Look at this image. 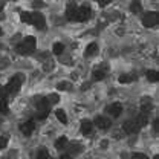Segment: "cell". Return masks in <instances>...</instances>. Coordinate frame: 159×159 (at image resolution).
Wrapping results in <instances>:
<instances>
[{
  "instance_id": "6da1fadb",
  "label": "cell",
  "mask_w": 159,
  "mask_h": 159,
  "mask_svg": "<svg viewBox=\"0 0 159 159\" xmlns=\"http://www.w3.org/2000/svg\"><path fill=\"white\" fill-rule=\"evenodd\" d=\"M16 51L20 55H31L35 51V39L34 37H26L21 43L16 46Z\"/></svg>"
},
{
  "instance_id": "7a4b0ae2",
  "label": "cell",
  "mask_w": 159,
  "mask_h": 159,
  "mask_svg": "<svg viewBox=\"0 0 159 159\" xmlns=\"http://www.w3.org/2000/svg\"><path fill=\"white\" fill-rule=\"evenodd\" d=\"M20 87H21V78L20 77H12V78L8 81V84L5 86V89L8 90V93L11 95V93H17L20 90Z\"/></svg>"
},
{
  "instance_id": "3957f363",
  "label": "cell",
  "mask_w": 159,
  "mask_h": 159,
  "mask_svg": "<svg viewBox=\"0 0 159 159\" xmlns=\"http://www.w3.org/2000/svg\"><path fill=\"white\" fill-rule=\"evenodd\" d=\"M49 107H51V102L48 101V98L40 99V102H39V115H37V118L39 119L46 118V116H48V113H49Z\"/></svg>"
},
{
  "instance_id": "277c9868",
  "label": "cell",
  "mask_w": 159,
  "mask_h": 159,
  "mask_svg": "<svg viewBox=\"0 0 159 159\" xmlns=\"http://www.w3.org/2000/svg\"><path fill=\"white\" fill-rule=\"evenodd\" d=\"M34 130H35V121H34V119H29V121H26V122H23V124L20 125V132H21L25 136H31Z\"/></svg>"
},
{
  "instance_id": "5b68a950",
  "label": "cell",
  "mask_w": 159,
  "mask_h": 159,
  "mask_svg": "<svg viewBox=\"0 0 159 159\" xmlns=\"http://www.w3.org/2000/svg\"><path fill=\"white\" fill-rule=\"evenodd\" d=\"M92 11L89 6H78V12H77V21H86L90 19Z\"/></svg>"
},
{
  "instance_id": "8992f818",
  "label": "cell",
  "mask_w": 159,
  "mask_h": 159,
  "mask_svg": "<svg viewBox=\"0 0 159 159\" xmlns=\"http://www.w3.org/2000/svg\"><path fill=\"white\" fill-rule=\"evenodd\" d=\"M44 16L40 14V12H31V25H35L39 29H43L44 28Z\"/></svg>"
},
{
  "instance_id": "52a82bcc",
  "label": "cell",
  "mask_w": 159,
  "mask_h": 159,
  "mask_svg": "<svg viewBox=\"0 0 159 159\" xmlns=\"http://www.w3.org/2000/svg\"><path fill=\"white\" fill-rule=\"evenodd\" d=\"M158 23V16L155 12H145L144 14V25L147 28H153Z\"/></svg>"
},
{
  "instance_id": "ba28073f",
  "label": "cell",
  "mask_w": 159,
  "mask_h": 159,
  "mask_svg": "<svg viewBox=\"0 0 159 159\" xmlns=\"http://www.w3.org/2000/svg\"><path fill=\"white\" fill-rule=\"evenodd\" d=\"M122 127H124V132H125V133H129V135L136 133V132L139 130V127H138V124H136V121H135V119H133V121H132V119H130V121H125Z\"/></svg>"
},
{
  "instance_id": "9c48e42d",
  "label": "cell",
  "mask_w": 159,
  "mask_h": 159,
  "mask_svg": "<svg viewBox=\"0 0 159 159\" xmlns=\"http://www.w3.org/2000/svg\"><path fill=\"white\" fill-rule=\"evenodd\" d=\"M107 112H109L113 118H118L119 115H121V112H122V106H121V102H112V104L107 107Z\"/></svg>"
},
{
  "instance_id": "30bf717a",
  "label": "cell",
  "mask_w": 159,
  "mask_h": 159,
  "mask_svg": "<svg viewBox=\"0 0 159 159\" xmlns=\"http://www.w3.org/2000/svg\"><path fill=\"white\" fill-rule=\"evenodd\" d=\"M77 12H78V6L77 5H67V9H66V17L67 20H77Z\"/></svg>"
},
{
  "instance_id": "8fae6325",
  "label": "cell",
  "mask_w": 159,
  "mask_h": 159,
  "mask_svg": "<svg viewBox=\"0 0 159 159\" xmlns=\"http://www.w3.org/2000/svg\"><path fill=\"white\" fill-rule=\"evenodd\" d=\"M95 124H97V127H99V129L107 130V129L110 127V119L106 118V116H97V119H95Z\"/></svg>"
},
{
  "instance_id": "7c38bea8",
  "label": "cell",
  "mask_w": 159,
  "mask_h": 159,
  "mask_svg": "<svg viewBox=\"0 0 159 159\" xmlns=\"http://www.w3.org/2000/svg\"><path fill=\"white\" fill-rule=\"evenodd\" d=\"M92 129H93V124H92L89 119H84V121L81 122V133H83V135H89V133L92 132Z\"/></svg>"
},
{
  "instance_id": "4fadbf2b",
  "label": "cell",
  "mask_w": 159,
  "mask_h": 159,
  "mask_svg": "<svg viewBox=\"0 0 159 159\" xmlns=\"http://www.w3.org/2000/svg\"><path fill=\"white\" fill-rule=\"evenodd\" d=\"M97 52H98V44H97V43H89L84 54H86V57H92V55H95Z\"/></svg>"
},
{
  "instance_id": "5bb4252c",
  "label": "cell",
  "mask_w": 159,
  "mask_h": 159,
  "mask_svg": "<svg viewBox=\"0 0 159 159\" xmlns=\"http://www.w3.org/2000/svg\"><path fill=\"white\" fill-rule=\"evenodd\" d=\"M52 52H54L55 55L63 54V52H64V44H63V43H60V41L54 43V46H52Z\"/></svg>"
},
{
  "instance_id": "9a60e30c",
  "label": "cell",
  "mask_w": 159,
  "mask_h": 159,
  "mask_svg": "<svg viewBox=\"0 0 159 159\" xmlns=\"http://www.w3.org/2000/svg\"><path fill=\"white\" fill-rule=\"evenodd\" d=\"M55 116H57V119H58L61 124H66V122H67V116H66V112H64V110H61V109L55 110Z\"/></svg>"
},
{
  "instance_id": "2e32d148",
  "label": "cell",
  "mask_w": 159,
  "mask_h": 159,
  "mask_svg": "<svg viewBox=\"0 0 159 159\" xmlns=\"http://www.w3.org/2000/svg\"><path fill=\"white\" fill-rule=\"evenodd\" d=\"M66 145H67V138H66V136H60V138L55 141V148H58V150L64 148Z\"/></svg>"
},
{
  "instance_id": "e0dca14e",
  "label": "cell",
  "mask_w": 159,
  "mask_h": 159,
  "mask_svg": "<svg viewBox=\"0 0 159 159\" xmlns=\"http://www.w3.org/2000/svg\"><path fill=\"white\" fill-rule=\"evenodd\" d=\"M8 112H9L8 99H0V113H2V115H6Z\"/></svg>"
},
{
  "instance_id": "ac0fdd59",
  "label": "cell",
  "mask_w": 159,
  "mask_h": 159,
  "mask_svg": "<svg viewBox=\"0 0 159 159\" xmlns=\"http://www.w3.org/2000/svg\"><path fill=\"white\" fill-rule=\"evenodd\" d=\"M158 72L156 70H147V80L152 81V83H156L158 81Z\"/></svg>"
},
{
  "instance_id": "d6986e66",
  "label": "cell",
  "mask_w": 159,
  "mask_h": 159,
  "mask_svg": "<svg viewBox=\"0 0 159 159\" xmlns=\"http://www.w3.org/2000/svg\"><path fill=\"white\" fill-rule=\"evenodd\" d=\"M106 77V72L104 70H101V69H97V70H93V80H97V81H101V80H104Z\"/></svg>"
},
{
  "instance_id": "ffe728a7",
  "label": "cell",
  "mask_w": 159,
  "mask_h": 159,
  "mask_svg": "<svg viewBox=\"0 0 159 159\" xmlns=\"http://www.w3.org/2000/svg\"><path fill=\"white\" fill-rule=\"evenodd\" d=\"M118 81L121 84H129V83H132L133 81V77H130V75H121L118 78Z\"/></svg>"
},
{
  "instance_id": "44dd1931",
  "label": "cell",
  "mask_w": 159,
  "mask_h": 159,
  "mask_svg": "<svg viewBox=\"0 0 159 159\" xmlns=\"http://www.w3.org/2000/svg\"><path fill=\"white\" fill-rule=\"evenodd\" d=\"M37 159H49V153H48V150L41 148L39 153H37Z\"/></svg>"
},
{
  "instance_id": "7402d4cb",
  "label": "cell",
  "mask_w": 159,
  "mask_h": 159,
  "mask_svg": "<svg viewBox=\"0 0 159 159\" xmlns=\"http://www.w3.org/2000/svg\"><path fill=\"white\" fill-rule=\"evenodd\" d=\"M20 19H21V21H25V23H31V12H21Z\"/></svg>"
},
{
  "instance_id": "603a6c76",
  "label": "cell",
  "mask_w": 159,
  "mask_h": 159,
  "mask_svg": "<svg viewBox=\"0 0 159 159\" xmlns=\"http://www.w3.org/2000/svg\"><path fill=\"white\" fill-rule=\"evenodd\" d=\"M6 147H8V139H6V136H0V152L5 150Z\"/></svg>"
},
{
  "instance_id": "cb8c5ba5",
  "label": "cell",
  "mask_w": 159,
  "mask_h": 159,
  "mask_svg": "<svg viewBox=\"0 0 159 159\" xmlns=\"http://www.w3.org/2000/svg\"><path fill=\"white\" fill-rule=\"evenodd\" d=\"M132 159H148V156L145 153H133L132 155Z\"/></svg>"
},
{
  "instance_id": "d4e9b609",
  "label": "cell",
  "mask_w": 159,
  "mask_h": 159,
  "mask_svg": "<svg viewBox=\"0 0 159 159\" xmlns=\"http://www.w3.org/2000/svg\"><path fill=\"white\" fill-rule=\"evenodd\" d=\"M141 9H142V8H141V3H138V2H135V3L132 5V11H133V12H141Z\"/></svg>"
},
{
  "instance_id": "484cf974",
  "label": "cell",
  "mask_w": 159,
  "mask_h": 159,
  "mask_svg": "<svg viewBox=\"0 0 159 159\" xmlns=\"http://www.w3.org/2000/svg\"><path fill=\"white\" fill-rule=\"evenodd\" d=\"M67 86H69V83H60L58 89L60 90H66V89H67Z\"/></svg>"
},
{
  "instance_id": "4316f807",
  "label": "cell",
  "mask_w": 159,
  "mask_h": 159,
  "mask_svg": "<svg viewBox=\"0 0 159 159\" xmlns=\"http://www.w3.org/2000/svg\"><path fill=\"white\" fill-rule=\"evenodd\" d=\"M60 159H72V158H70L69 155H63V156H61V158H60Z\"/></svg>"
},
{
  "instance_id": "83f0119b",
  "label": "cell",
  "mask_w": 159,
  "mask_h": 159,
  "mask_svg": "<svg viewBox=\"0 0 159 159\" xmlns=\"http://www.w3.org/2000/svg\"><path fill=\"white\" fill-rule=\"evenodd\" d=\"M3 8H5V3H3V2H0V12L3 11Z\"/></svg>"
},
{
  "instance_id": "f1b7e54d",
  "label": "cell",
  "mask_w": 159,
  "mask_h": 159,
  "mask_svg": "<svg viewBox=\"0 0 159 159\" xmlns=\"http://www.w3.org/2000/svg\"><path fill=\"white\" fill-rule=\"evenodd\" d=\"M155 159H158V156H156V158H155Z\"/></svg>"
}]
</instances>
